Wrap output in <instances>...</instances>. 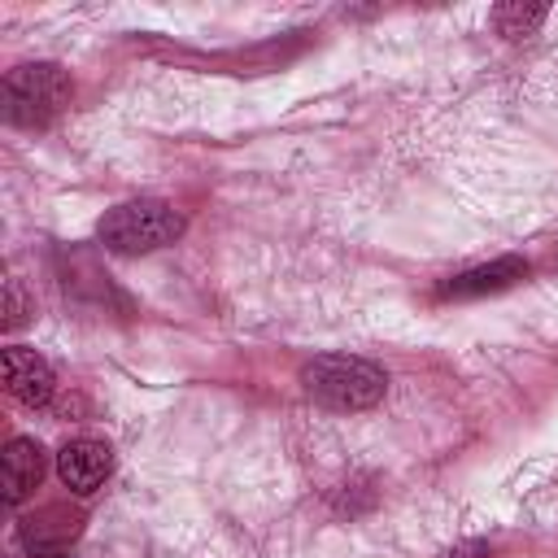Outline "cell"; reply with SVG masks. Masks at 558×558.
I'll use <instances>...</instances> for the list:
<instances>
[{
  "label": "cell",
  "instance_id": "cell-4",
  "mask_svg": "<svg viewBox=\"0 0 558 558\" xmlns=\"http://www.w3.org/2000/svg\"><path fill=\"white\" fill-rule=\"evenodd\" d=\"M109 466H113V453H109V445L96 440V436L65 440L61 453H57V475H61V484H65L70 493H78V497L96 493V488L105 484Z\"/></svg>",
  "mask_w": 558,
  "mask_h": 558
},
{
  "label": "cell",
  "instance_id": "cell-12",
  "mask_svg": "<svg viewBox=\"0 0 558 558\" xmlns=\"http://www.w3.org/2000/svg\"><path fill=\"white\" fill-rule=\"evenodd\" d=\"M57 558H65V554H57Z\"/></svg>",
  "mask_w": 558,
  "mask_h": 558
},
{
  "label": "cell",
  "instance_id": "cell-6",
  "mask_svg": "<svg viewBox=\"0 0 558 558\" xmlns=\"http://www.w3.org/2000/svg\"><path fill=\"white\" fill-rule=\"evenodd\" d=\"M519 279H527V262H523V257H497V262H484V266H471V270L445 279V283H440V296H445V301H471V296L506 292V288H514Z\"/></svg>",
  "mask_w": 558,
  "mask_h": 558
},
{
  "label": "cell",
  "instance_id": "cell-2",
  "mask_svg": "<svg viewBox=\"0 0 558 558\" xmlns=\"http://www.w3.org/2000/svg\"><path fill=\"white\" fill-rule=\"evenodd\" d=\"M96 235L109 253L140 257V253H157L174 244L183 235V214L166 201H126V205L105 209V218L96 222Z\"/></svg>",
  "mask_w": 558,
  "mask_h": 558
},
{
  "label": "cell",
  "instance_id": "cell-7",
  "mask_svg": "<svg viewBox=\"0 0 558 558\" xmlns=\"http://www.w3.org/2000/svg\"><path fill=\"white\" fill-rule=\"evenodd\" d=\"M44 466H48V462H44L39 440H31V436H13V440L4 445V453H0V484H4V501H9V506L26 501V497L39 488Z\"/></svg>",
  "mask_w": 558,
  "mask_h": 558
},
{
  "label": "cell",
  "instance_id": "cell-11",
  "mask_svg": "<svg viewBox=\"0 0 558 558\" xmlns=\"http://www.w3.org/2000/svg\"><path fill=\"white\" fill-rule=\"evenodd\" d=\"M445 558H484V545H458V549L445 554Z\"/></svg>",
  "mask_w": 558,
  "mask_h": 558
},
{
  "label": "cell",
  "instance_id": "cell-1",
  "mask_svg": "<svg viewBox=\"0 0 558 558\" xmlns=\"http://www.w3.org/2000/svg\"><path fill=\"white\" fill-rule=\"evenodd\" d=\"M301 384L314 401L331 405V410H371L375 401H384L388 375L353 353H318L314 362H305Z\"/></svg>",
  "mask_w": 558,
  "mask_h": 558
},
{
  "label": "cell",
  "instance_id": "cell-8",
  "mask_svg": "<svg viewBox=\"0 0 558 558\" xmlns=\"http://www.w3.org/2000/svg\"><path fill=\"white\" fill-rule=\"evenodd\" d=\"M83 527V514L65 510V506H44L39 514H31L22 523V545L31 549V558H57Z\"/></svg>",
  "mask_w": 558,
  "mask_h": 558
},
{
  "label": "cell",
  "instance_id": "cell-10",
  "mask_svg": "<svg viewBox=\"0 0 558 558\" xmlns=\"http://www.w3.org/2000/svg\"><path fill=\"white\" fill-rule=\"evenodd\" d=\"M22 318H26V301H22V283H17V279H9V318H4V323H9V327H17Z\"/></svg>",
  "mask_w": 558,
  "mask_h": 558
},
{
  "label": "cell",
  "instance_id": "cell-3",
  "mask_svg": "<svg viewBox=\"0 0 558 558\" xmlns=\"http://www.w3.org/2000/svg\"><path fill=\"white\" fill-rule=\"evenodd\" d=\"M70 78L52 61L13 65L4 74V122L13 126H44L70 105Z\"/></svg>",
  "mask_w": 558,
  "mask_h": 558
},
{
  "label": "cell",
  "instance_id": "cell-5",
  "mask_svg": "<svg viewBox=\"0 0 558 558\" xmlns=\"http://www.w3.org/2000/svg\"><path fill=\"white\" fill-rule=\"evenodd\" d=\"M4 388H9L22 405H48L52 392H57V375H52V366H48L35 349L9 344V349H4Z\"/></svg>",
  "mask_w": 558,
  "mask_h": 558
},
{
  "label": "cell",
  "instance_id": "cell-9",
  "mask_svg": "<svg viewBox=\"0 0 558 558\" xmlns=\"http://www.w3.org/2000/svg\"><path fill=\"white\" fill-rule=\"evenodd\" d=\"M493 22H497V31L506 39H523V35H532L545 22V4H497Z\"/></svg>",
  "mask_w": 558,
  "mask_h": 558
}]
</instances>
